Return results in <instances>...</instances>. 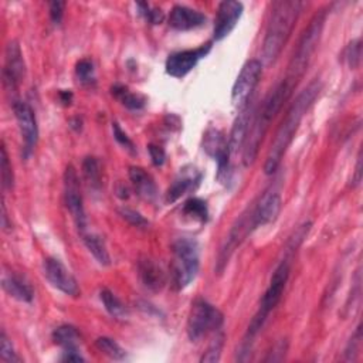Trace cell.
<instances>
[{"label":"cell","mask_w":363,"mask_h":363,"mask_svg":"<svg viewBox=\"0 0 363 363\" xmlns=\"http://www.w3.org/2000/svg\"><path fill=\"white\" fill-rule=\"evenodd\" d=\"M320 89H322L320 81H318V79L312 81L303 91H301L298 94L295 101L288 108L286 115L282 119V122L275 133V138L271 143V147L268 150V155H267V159L264 163V172L267 174H272L278 169L286 149L289 147V145L299 128L302 118L305 116L308 109L312 106V104L318 98Z\"/></svg>","instance_id":"1"},{"label":"cell","mask_w":363,"mask_h":363,"mask_svg":"<svg viewBox=\"0 0 363 363\" xmlns=\"http://www.w3.org/2000/svg\"><path fill=\"white\" fill-rule=\"evenodd\" d=\"M303 3L298 0H279L271 4V14L262 43V61L275 62L285 47L302 11Z\"/></svg>","instance_id":"2"},{"label":"cell","mask_w":363,"mask_h":363,"mask_svg":"<svg viewBox=\"0 0 363 363\" xmlns=\"http://www.w3.org/2000/svg\"><path fill=\"white\" fill-rule=\"evenodd\" d=\"M295 86H296L295 84H292L285 78L269 92V95L264 101L259 112L255 115L252 121V125L250 123L248 133L242 146V162L245 166H250L254 163L258 155L259 145L269 128L271 121L277 116L282 105L288 101Z\"/></svg>","instance_id":"3"},{"label":"cell","mask_w":363,"mask_h":363,"mask_svg":"<svg viewBox=\"0 0 363 363\" xmlns=\"http://www.w3.org/2000/svg\"><path fill=\"white\" fill-rule=\"evenodd\" d=\"M288 277H289V261L284 259V261H281V264L272 272L269 285H268V288L265 289V292H264V295L261 298L259 308H258L257 313L254 315V318L251 319V322L248 325L245 337H244V340L241 343L240 353H248L250 352L252 339L257 336V333L264 326L269 312L278 305V302H279V299L282 296V292L285 289Z\"/></svg>","instance_id":"4"},{"label":"cell","mask_w":363,"mask_h":363,"mask_svg":"<svg viewBox=\"0 0 363 363\" xmlns=\"http://www.w3.org/2000/svg\"><path fill=\"white\" fill-rule=\"evenodd\" d=\"M325 17H326V9L318 10L298 40V44L288 64V72L285 77L288 81H291L295 85L305 74L306 67L316 50V45L319 43V38L323 30Z\"/></svg>","instance_id":"5"},{"label":"cell","mask_w":363,"mask_h":363,"mask_svg":"<svg viewBox=\"0 0 363 363\" xmlns=\"http://www.w3.org/2000/svg\"><path fill=\"white\" fill-rule=\"evenodd\" d=\"M223 322L224 315L217 306L211 305L206 299H196L187 318V336L191 342H197L206 335L220 330Z\"/></svg>","instance_id":"6"},{"label":"cell","mask_w":363,"mask_h":363,"mask_svg":"<svg viewBox=\"0 0 363 363\" xmlns=\"http://www.w3.org/2000/svg\"><path fill=\"white\" fill-rule=\"evenodd\" d=\"M173 272L179 289L186 288L199 272V245L193 238H179L173 242Z\"/></svg>","instance_id":"7"},{"label":"cell","mask_w":363,"mask_h":363,"mask_svg":"<svg viewBox=\"0 0 363 363\" xmlns=\"http://www.w3.org/2000/svg\"><path fill=\"white\" fill-rule=\"evenodd\" d=\"M254 228H257V225L254 221V206H251L245 211H242L241 216L235 220V223L233 224V227L227 235L224 245L221 247V251H220L218 259H217V272L218 274H221L224 271L233 252L237 250V247H240V244L247 238V235Z\"/></svg>","instance_id":"8"},{"label":"cell","mask_w":363,"mask_h":363,"mask_svg":"<svg viewBox=\"0 0 363 363\" xmlns=\"http://www.w3.org/2000/svg\"><path fill=\"white\" fill-rule=\"evenodd\" d=\"M64 199L65 206L78 228L82 234L86 231V216L84 210V201L81 194L79 177L72 164H68L64 172Z\"/></svg>","instance_id":"9"},{"label":"cell","mask_w":363,"mask_h":363,"mask_svg":"<svg viewBox=\"0 0 363 363\" xmlns=\"http://www.w3.org/2000/svg\"><path fill=\"white\" fill-rule=\"evenodd\" d=\"M261 74L262 62L259 60H250L242 65L231 89V101L238 111L250 102L254 89L259 82Z\"/></svg>","instance_id":"10"},{"label":"cell","mask_w":363,"mask_h":363,"mask_svg":"<svg viewBox=\"0 0 363 363\" xmlns=\"http://www.w3.org/2000/svg\"><path fill=\"white\" fill-rule=\"evenodd\" d=\"M13 112H14L16 121L18 123L20 135L23 139L24 157H28L33 153V150L35 149V145L38 142V126H37V119H35L34 111L27 102L14 101Z\"/></svg>","instance_id":"11"},{"label":"cell","mask_w":363,"mask_h":363,"mask_svg":"<svg viewBox=\"0 0 363 363\" xmlns=\"http://www.w3.org/2000/svg\"><path fill=\"white\" fill-rule=\"evenodd\" d=\"M210 50L211 43H206L197 48L183 50L170 54L164 64L166 74L173 78H183L199 64L200 60H203L210 52Z\"/></svg>","instance_id":"12"},{"label":"cell","mask_w":363,"mask_h":363,"mask_svg":"<svg viewBox=\"0 0 363 363\" xmlns=\"http://www.w3.org/2000/svg\"><path fill=\"white\" fill-rule=\"evenodd\" d=\"M43 272L47 281L57 288L58 291L64 292L69 296H78L79 295V286L74 275L69 272V269L54 257H48L43 262Z\"/></svg>","instance_id":"13"},{"label":"cell","mask_w":363,"mask_h":363,"mask_svg":"<svg viewBox=\"0 0 363 363\" xmlns=\"http://www.w3.org/2000/svg\"><path fill=\"white\" fill-rule=\"evenodd\" d=\"M26 75V64L21 48L16 40H11L6 45L4 67H3V84L7 91H16Z\"/></svg>","instance_id":"14"},{"label":"cell","mask_w":363,"mask_h":363,"mask_svg":"<svg viewBox=\"0 0 363 363\" xmlns=\"http://www.w3.org/2000/svg\"><path fill=\"white\" fill-rule=\"evenodd\" d=\"M244 11V6L235 0L221 1L217 7V14L214 18L213 37L216 41L225 38L237 26L241 14Z\"/></svg>","instance_id":"15"},{"label":"cell","mask_w":363,"mask_h":363,"mask_svg":"<svg viewBox=\"0 0 363 363\" xmlns=\"http://www.w3.org/2000/svg\"><path fill=\"white\" fill-rule=\"evenodd\" d=\"M203 149L211 157H214V160L217 162V166H218L217 177L221 179L223 174L227 176L228 163H230V152H228L227 140H225L223 132L218 129H214V128L207 129V132L204 133V139H203Z\"/></svg>","instance_id":"16"},{"label":"cell","mask_w":363,"mask_h":363,"mask_svg":"<svg viewBox=\"0 0 363 363\" xmlns=\"http://www.w3.org/2000/svg\"><path fill=\"white\" fill-rule=\"evenodd\" d=\"M206 21H207V17L201 11L183 4H176L169 14V26L179 31L199 28L204 26Z\"/></svg>","instance_id":"17"},{"label":"cell","mask_w":363,"mask_h":363,"mask_svg":"<svg viewBox=\"0 0 363 363\" xmlns=\"http://www.w3.org/2000/svg\"><path fill=\"white\" fill-rule=\"evenodd\" d=\"M282 200L278 191H265L259 201L254 206L255 225H265L274 223L281 211Z\"/></svg>","instance_id":"18"},{"label":"cell","mask_w":363,"mask_h":363,"mask_svg":"<svg viewBox=\"0 0 363 363\" xmlns=\"http://www.w3.org/2000/svg\"><path fill=\"white\" fill-rule=\"evenodd\" d=\"M251 115H252V109L250 106V102L238 111V115L234 121V125H233L231 132H230V139H228V143H227L230 157L238 155V152L242 149L247 133H248V128H250V123H251Z\"/></svg>","instance_id":"19"},{"label":"cell","mask_w":363,"mask_h":363,"mask_svg":"<svg viewBox=\"0 0 363 363\" xmlns=\"http://www.w3.org/2000/svg\"><path fill=\"white\" fill-rule=\"evenodd\" d=\"M200 180H201V173L197 169H194L191 166L180 169L179 174L176 176V179L167 189L166 201L173 203V201L179 200L186 191L194 189Z\"/></svg>","instance_id":"20"},{"label":"cell","mask_w":363,"mask_h":363,"mask_svg":"<svg viewBox=\"0 0 363 363\" xmlns=\"http://www.w3.org/2000/svg\"><path fill=\"white\" fill-rule=\"evenodd\" d=\"M129 179L136 190V193L145 200L153 201L157 197V187L153 177L139 166H130L128 170Z\"/></svg>","instance_id":"21"},{"label":"cell","mask_w":363,"mask_h":363,"mask_svg":"<svg viewBox=\"0 0 363 363\" xmlns=\"http://www.w3.org/2000/svg\"><path fill=\"white\" fill-rule=\"evenodd\" d=\"M138 274L142 284L150 291H160L164 285V274L162 268L150 258H142L138 262Z\"/></svg>","instance_id":"22"},{"label":"cell","mask_w":363,"mask_h":363,"mask_svg":"<svg viewBox=\"0 0 363 363\" xmlns=\"http://www.w3.org/2000/svg\"><path fill=\"white\" fill-rule=\"evenodd\" d=\"M1 286L4 289V292L20 301V302H31L34 298V291L33 286L30 285L28 281H26L24 278H21L20 275L16 274H10V275H3L1 278Z\"/></svg>","instance_id":"23"},{"label":"cell","mask_w":363,"mask_h":363,"mask_svg":"<svg viewBox=\"0 0 363 363\" xmlns=\"http://www.w3.org/2000/svg\"><path fill=\"white\" fill-rule=\"evenodd\" d=\"M82 241L85 244V247L88 248V251L94 255V258L101 264V265H109L111 264V257L109 252L106 250L105 241L101 235L95 234V233H82Z\"/></svg>","instance_id":"24"},{"label":"cell","mask_w":363,"mask_h":363,"mask_svg":"<svg viewBox=\"0 0 363 363\" xmlns=\"http://www.w3.org/2000/svg\"><path fill=\"white\" fill-rule=\"evenodd\" d=\"M52 340L64 350H77L79 346V332L72 325H61L54 329Z\"/></svg>","instance_id":"25"},{"label":"cell","mask_w":363,"mask_h":363,"mask_svg":"<svg viewBox=\"0 0 363 363\" xmlns=\"http://www.w3.org/2000/svg\"><path fill=\"white\" fill-rule=\"evenodd\" d=\"M111 92L112 95L123 105L126 106L128 109H132V111H139L142 109L145 105H146V98L140 94H135L132 91H129L125 85H121V84H116L111 88Z\"/></svg>","instance_id":"26"},{"label":"cell","mask_w":363,"mask_h":363,"mask_svg":"<svg viewBox=\"0 0 363 363\" xmlns=\"http://www.w3.org/2000/svg\"><path fill=\"white\" fill-rule=\"evenodd\" d=\"M82 174L88 187L94 191H99L102 187V173L96 157L86 156L82 162Z\"/></svg>","instance_id":"27"},{"label":"cell","mask_w":363,"mask_h":363,"mask_svg":"<svg viewBox=\"0 0 363 363\" xmlns=\"http://www.w3.org/2000/svg\"><path fill=\"white\" fill-rule=\"evenodd\" d=\"M99 298H101L105 309L115 319H125L128 316V309L125 308V305L121 302V299L112 291L104 288L99 292Z\"/></svg>","instance_id":"28"},{"label":"cell","mask_w":363,"mask_h":363,"mask_svg":"<svg viewBox=\"0 0 363 363\" xmlns=\"http://www.w3.org/2000/svg\"><path fill=\"white\" fill-rule=\"evenodd\" d=\"M183 214L187 217H191L194 220H199L200 223H206L208 218V208L204 200L199 199V197H190L189 200L184 201L183 208H182Z\"/></svg>","instance_id":"29"},{"label":"cell","mask_w":363,"mask_h":363,"mask_svg":"<svg viewBox=\"0 0 363 363\" xmlns=\"http://www.w3.org/2000/svg\"><path fill=\"white\" fill-rule=\"evenodd\" d=\"M95 346L98 347V350L101 353H104L105 356H108L109 359L113 360H123L126 357V352L125 349L113 339L108 337V336H101L95 340Z\"/></svg>","instance_id":"30"},{"label":"cell","mask_w":363,"mask_h":363,"mask_svg":"<svg viewBox=\"0 0 363 363\" xmlns=\"http://www.w3.org/2000/svg\"><path fill=\"white\" fill-rule=\"evenodd\" d=\"M75 75L84 85H95V68L89 58H82L75 64Z\"/></svg>","instance_id":"31"},{"label":"cell","mask_w":363,"mask_h":363,"mask_svg":"<svg viewBox=\"0 0 363 363\" xmlns=\"http://www.w3.org/2000/svg\"><path fill=\"white\" fill-rule=\"evenodd\" d=\"M223 345H224V335L221 332H216V337L213 339V342L208 345L207 350L203 353V356L200 357V362H206V363H216L220 360L221 357V350H223Z\"/></svg>","instance_id":"32"},{"label":"cell","mask_w":363,"mask_h":363,"mask_svg":"<svg viewBox=\"0 0 363 363\" xmlns=\"http://www.w3.org/2000/svg\"><path fill=\"white\" fill-rule=\"evenodd\" d=\"M0 152H1V163H0L1 186L4 190H10V189H13V184H14V174H13V167L9 160V155H7V150H6V146L3 142H1Z\"/></svg>","instance_id":"33"},{"label":"cell","mask_w":363,"mask_h":363,"mask_svg":"<svg viewBox=\"0 0 363 363\" xmlns=\"http://www.w3.org/2000/svg\"><path fill=\"white\" fill-rule=\"evenodd\" d=\"M360 57H362V41L360 38L352 40L343 52V58L349 65V68L356 69L360 65Z\"/></svg>","instance_id":"34"},{"label":"cell","mask_w":363,"mask_h":363,"mask_svg":"<svg viewBox=\"0 0 363 363\" xmlns=\"http://www.w3.org/2000/svg\"><path fill=\"white\" fill-rule=\"evenodd\" d=\"M0 359L6 363H14V362H21L18 354L14 352V347L9 337L6 336L4 332L0 335Z\"/></svg>","instance_id":"35"},{"label":"cell","mask_w":363,"mask_h":363,"mask_svg":"<svg viewBox=\"0 0 363 363\" xmlns=\"http://www.w3.org/2000/svg\"><path fill=\"white\" fill-rule=\"evenodd\" d=\"M139 7V13L152 24H160L163 21V11L160 9L156 7H150L147 3H138L136 4Z\"/></svg>","instance_id":"36"},{"label":"cell","mask_w":363,"mask_h":363,"mask_svg":"<svg viewBox=\"0 0 363 363\" xmlns=\"http://www.w3.org/2000/svg\"><path fill=\"white\" fill-rule=\"evenodd\" d=\"M119 213H121V216H122L129 224H132V225H135V227H146V225L149 224V221H147L139 211H136V210H133V208L123 207V208L119 210Z\"/></svg>","instance_id":"37"},{"label":"cell","mask_w":363,"mask_h":363,"mask_svg":"<svg viewBox=\"0 0 363 363\" xmlns=\"http://www.w3.org/2000/svg\"><path fill=\"white\" fill-rule=\"evenodd\" d=\"M112 130H113V138L116 139V142H118L119 145H122V146H123L125 149H128L130 153H135V152H136L132 139L122 130V128L119 126L118 122H113V123H112Z\"/></svg>","instance_id":"38"},{"label":"cell","mask_w":363,"mask_h":363,"mask_svg":"<svg viewBox=\"0 0 363 363\" xmlns=\"http://www.w3.org/2000/svg\"><path fill=\"white\" fill-rule=\"evenodd\" d=\"M360 340H362V328H360V325H359V326L356 328V332H354V335L352 336V339H350V342H349L346 350H345V354H346V359H347V360H353V359L356 357V354L359 353L357 350H359Z\"/></svg>","instance_id":"39"},{"label":"cell","mask_w":363,"mask_h":363,"mask_svg":"<svg viewBox=\"0 0 363 363\" xmlns=\"http://www.w3.org/2000/svg\"><path fill=\"white\" fill-rule=\"evenodd\" d=\"M64 9H65V1L55 0V1L50 3V17L54 24L61 23L62 16H64Z\"/></svg>","instance_id":"40"},{"label":"cell","mask_w":363,"mask_h":363,"mask_svg":"<svg viewBox=\"0 0 363 363\" xmlns=\"http://www.w3.org/2000/svg\"><path fill=\"white\" fill-rule=\"evenodd\" d=\"M147 150H149V155H150L152 163H153L155 166H162V164L164 163L166 153H164V150H163L160 146L149 145V146H147Z\"/></svg>","instance_id":"41"},{"label":"cell","mask_w":363,"mask_h":363,"mask_svg":"<svg viewBox=\"0 0 363 363\" xmlns=\"http://www.w3.org/2000/svg\"><path fill=\"white\" fill-rule=\"evenodd\" d=\"M62 362H84L85 359L81 356L79 350H64L62 352V357H61Z\"/></svg>","instance_id":"42"},{"label":"cell","mask_w":363,"mask_h":363,"mask_svg":"<svg viewBox=\"0 0 363 363\" xmlns=\"http://www.w3.org/2000/svg\"><path fill=\"white\" fill-rule=\"evenodd\" d=\"M360 180H362V157L359 153L357 162H356V169H354V176L352 177V186L360 184Z\"/></svg>","instance_id":"43"},{"label":"cell","mask_w":363,"mask_h":363,"mask_svg":"<svg viewBox=\"0 0 363 363\" xmlns=\"http://www.w3.org/2000/svg\"><path fill=\"white\" fill-rule=\"evenodd\" d=\"M60 99H61V102H64L65 105H69V104H71V99H72V92H71V91H61V92H60Z\"/></svg>","instance_id":"44"},{"label":"cell","mask_w":363,"mask_h":363,"mask_svg":"<svg viewBox=\"0 0 363 363\" xmlns=\"http://www.w3.org/2000/svg\"><path fill=\"white\" fill-rule=\"evenodd\" d=\"M1 223H3V228H4V230H10V228H11V224L7 223V213H6V206H4V203H3V206H1Z\"/></svg>","instance_id":"45"}]
</instances>
